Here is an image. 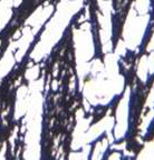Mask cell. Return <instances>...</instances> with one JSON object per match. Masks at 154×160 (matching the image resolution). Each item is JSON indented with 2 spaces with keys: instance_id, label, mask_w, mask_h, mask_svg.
<instances>
[{
  "instance_id": "6da1fadb",
  "label": "cell",
  "mask_w": 154,
  "mask_h": 160,
  "mask_svg": "<svg viewBox=\"0 0 154 160\" xmlns=\"http://www.w3.org/2000/svg\"><path fill=\"white\" fill-rule=\"evenodd\" d=\"M85 8L75 13L50 52L34 66L43 79L39 159L71 160L77 127V112L85 109V97L77 72L74 30L84 22Z\"/></svg>"
},
{
  "instance_id": "7a4b0ae2",
  "label": "cell",
  "mask_w": 154,
  "mask_h": 160,
  "mask_svg": "<svg viewBox=\"0 0 154 160\" xmlns=\"http://www.w3.org/2000/svg\"><path fill=\"white\" fill-rule=\"evenodd\" d=\"M143 56L137 50H126L125 55L121 56L117 61L119 73L124 78V86L130 89L129 111H127V128L123 137L114 140L113 146L124 145V152L119 157L126 160H137L140 153L145 146L141 142V126L144 109L154 86V72L147 75L146 80H142L137 75L140 60Z\"/></svg>"
},
{
  "instance_id": "3957f363",
  "label": "cell",
  "mask_w": 154,
  "mask_h": 160,
  "mask_svg": "<svg viewBox=\"0 0 154 160\" xmlns=\"http://www.w3.org/2000/svg\"><path fill=\"white\" fill-rule=\"evenodd\" d=\"M56 11L57 7L54 8L50 16L38 30L20 61H17L10 71L0 80V151L3 149L7 141H9L15 135L18 125V118L15 117L18 91L23 86H29V80L26 78V73L31 67V53Z\"/></svg>"
},
{
  "instance_id": "277c9868",
  "label": "cell",
  "mask_w": 154,
  "mask_h": 160,
  "mask_svg": "<svg viewBox=\"0 0 154 160\" xmlns=\"http://www.w3.org/2000/svg\"><path fill=\"white\" fill-rule=\"evenodd\" d=\"M58 2L59 0H23L20 6L13 8L10 21L0 31V60L5 56L6 51L13 40V36L16 35V32L21 31L23 26L25 25L29 16L39 6L50 3L54 7H57Z\"/></svg>"
},
{
  "instance_id": "5b68a950",
  "label": "cell",
  "mask_w": 154,
  "mask_h": 160,
  "mask_svg": "<svg viewBox=\"0 0 154 160\" xmlns=\"http://www.w3.org/2000/svg\"><path fill=\"white\" fill-rule=\"evenodd\" d=\"M28 128L26 123V115H21L18 118V125L16 128L15 135L5 145V160H25V152L27 149Z\"/></svg>"
}]
</instances>
